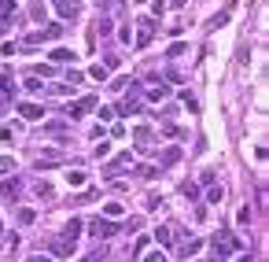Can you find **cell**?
I'll list each match as a JSON object with an SVG mask.
<instances>
[{
    "label": "cell",
    "mask_w": 269,
    "mask_h": 262,
    "mask_svg": "<svg viewBox=\"0 0 269 262\" xmlns=\"http://www.w3.org/2000/svg\"><path fill=\"white\" fill-rule=\"evenodd\" d=\"M89 78H96V81H107V70H103V67H100V63H96V67H93V70H89Z\"/></svg>",
    "instance_id": "d4e9b609"
},
{
    "label": "cell",
    "mask_w": 269,
    "mask_h": 262,
    "mask_svg": "<svg viewBox=\"0 0 269 262\" xmlns=\"http://www.w3.org/2000/svg\"><path fill=\"white\" fill-rule=\"evenodd\" d=\"M52 60H56V63H70V60H74V52H70V48H56V52H52Z\"/></svg>",
    "instance_id": "e0dca14e"
},
{
    "label": "cell",
    "mask_w": 269,
    "mask_h": 262,
    "mask_svg": "<svg viewBox=\"0 0 269 262\" xmlns=\"http://www.w3.org/2000/svg\"><path fill=\"white\" fill-rule=\"evenodd\" d=\"M37 196H41V200H52L56 192H52V185H48V181H37Z\"/></svg>",
    "instance_id": "ffe728a7"
},
{
    "label": "cell",
    "mask_w": 269,
    "mask_h": 262,
    "mask_svg": "<svg viewBox=\"0 0 269 262\" xmlns=\"http://www.w3.org/2000/svg\"><path fill=\"white\" fill-rule=\"evenodd\" d=\"M81 81H85V74H81V70H70V74H67V85H74V89H77Z\"/></svg>",
    "instance_id": "7402d4cb"
},
{
    "label": "cell",
    "mask_w": 269,
    "mask_h": 262,
    "mask_svg": "<svg viewBox=\"0 0 269 262\" xmlns=\"http://www.w3.org/2000/svg\"><path fill=\"white\" fill-rule=\"evenodd\" d=\"M136 26H140V30H136V48H148V41L155 37V19L148 15V19H140Z\"/></svg>",
    "instance_id": "277c9868"
},
{
    "label": "cell",
    "mask_w": 269,
    "mask_h": 262,
    "mask_svg": "<svg viewBox=\"0 0 269 262\" xmlns=\"http://www.w3.org/2000/svg\"><path fill=\"white\" fill-rule=\"evenodd\" d=\"M199 247H203V240H185V244H181V255H195V251H199Z\"/></svg>",
    "instance_id": "9a60e30c"
},
{
    "label": "cell",
    "mask_w": 269,
    "mask_h": 262,
    "mask_svg": "<svg viewBox=\"0 0 269 262\" xmlns=\"http://www.w3.org/2000/svg\"><path fill=\"white\" fill-rule=\"evenodd\" d=\"M11 170H15V159L11 155H0V174H11Z\"/></svg>",
    "instance_id": "44dd1931"
},
{
    "label": "cell",
    "mask_w": 269,
    "mask_h": 262,
    "mask_svg": "<svg viewBox=\"0 0 269 262\" xmlns=\"http://www.w3.org/2000/svg\"><path fill=\"white\" fill-rule=\"evenodd\" d=\"M93 107H96V96H81L77 103H70V107H67V119L74 122V119H81L85 111H93Z\"/></svg>",
    "instance_id": "5b68a950"
},
{
    "label": "cell",
    "mask_w": 269,
    "mask_h": 262,
    "mask_svg": "<svg viewBox=\"0 0 269 262\" xmlns=\"http://www.w3.org/2000/svg\"><path fill=\"white\" fill-rule=\"evenodd\" d=\"M11 96H15V85H11L8 74H0V100H8V103H11Z\"/></svg>",
    "instance_id": "9c48e42d"
},
{
    "label": "cell",
    "mask_w": 269,
    "mask_h": 262,
    "mask_svg": "<svg viewBox=\"0 0 269 262\" xmlns=\"http://www.w3.org/2000/svg\"><path fill=\"white\" fill-rule=\"evenodd\" d=\"M19 115L30 119V122H37V119H44V107L41 103H19Z\"/></svg>",
    "instance_id": "52a82bcc"
},
{
    "label": "cell",
    "mask_w": 269,
    "mask_h": 262,
    "mask_svg": "<svg viewBox=\"0 0 269 262\" xmlns=\"http://www.w3.org/2000/svg\"><path fill=\"white\" fill-rule=\"evenodd\" d=\"M15 192H19V181H4V185H0V196H4V200H11Z\"/></svg>",
    "instance_id": "d6986e66"
},
{
    "label": "cell",
    "mask_w": 269,
    "mask_h": 262,
    "mask_svg": "<svg viewBox=\"0 0 269 262\" xmlns=\"http://www.w3.org/2000/svg\"><path fill=\"white\" fill-rule=\"evenodd\" d=\"M170 96V85H155L152 93H148V100H166Z\"/></svg>",
    "instance_id": "ac0fdd59"
},
{
    "label": "cell",
    "mask_w": 269,
    "mask_h": 262,
    "mask_svg": "<svg viewBox=\"0 0 269 262\" xmlns=\"http://www.w3.org/2000/svg\"><path fill=\"white\" fill-rule=\"evenodd\" d=\"M236 247H240V240H236L232 233H225V237H221V233H218V237H214V251H218V262H225L229 255L236 251Z\"/></svg>",
    "instance_id": "7a4b0ae2"
},
{
    "label": "cell",
    "mask_w": 269,
    "mask_h": 262,
    "mask_svg": "<svg viewBox=\"0 0 269 262\" xmlns=\"http://www.w3.org/2000/svg\"><path fill=\"white\" fill-rule=\"evenodd\" d=\"M15 19V0H0V22H11Z\"/></svg>",
    "instance_id": "30bf717a"
},
{
    "label": "cell",
    "mask_w": 269,
    "mask_h": 262,
    "mask_svg": "<svg viewBox=\"0 0 269 262\" xmlns=\"http://www.w3.org/2000/svg\"><path fill=\"white\" fill-rule=\"evenodd\" d=\"M136 174H140V178H148V181L159 178V170H155V166H136Z\"/></svg>",
    "instance_id": "603a6c76"
},
{
    "label": "cell",
    "mask_w": 269,
    "mask_h": 262,
    "mask_svg": "<svg viewBox=\"0 0 269 262\" xmlns=\"http://www.w3.org/2000/svg\"><path fill=\"white\" fill-rule=\"evenodd\" d=\"M4 111H8V100H0V115H4Z\"/></svg>",
    "instance_id": "d590c367"
},
{
    "label": "cell",
    "mask_w": 269,
    "mask_h": 262,
    "mask_svg": "<svg viewBox=\"0 0 269 262\" xmlns=\"http://www.w3.org/2000/svg\"><path fill=\"white\" fill-rule=\"evenodd\" d=\"M236 262H254V255H240V259H236Z\"/></svg>",
    "instance_id": "e575fe53"
},
{
    "label": "cell",
    "mask_w": 269,
    "mask_h": 262,
    "mask_svg": "<svg viewBox=\"0 0 269 262\" xmlns=\"http://www.w3.org/2000/svg\"><path fill=\"white\" fill-rule=\"evenodd\" d=\"M103 214H107V222L111 218H122V203H103Z\"/></svg>",
    "instance_id": "2e32d148"
},
{
    "label": "cell",
    "mask_w": 269,
    "mask_h": 262,
    "mask_svg": "<svg viewBox=\"0 0 269 262\" xmlns=\"http://www.w3.org/2000/svg\"><path fill=\"white\" fill-rule=\"evenodd\" d=\"M56 8H59V15H63V19H77L81 4H77V0H56Z\"/></svg>",
    "instance_id": "ba28073f"
},
{
    "label": "cell",
    "mask_w": 269,
    "mask_h": 262,
    "mask_svg": "<svg viewBox=\"0 0 269 262\" xmlns=\"http://www.w3.org/2000/svg\"><path fill=\"white\" fill-rule=\"evenodd\" d=\"M63 34H67V26H63V22H52V26H44V30H34L22 44H26V48H34V44H44V41H59Z\"/></svg>",
    "instance_id": "6da1fadb"
},
{
    "label": "cell",
    "mask_w": 269,
    "mask_h": 262,
    "mask_svg": "<svg viewBox=\"0 0 269 262\" xmlns=\"http://www.w3.org/2000/svg\"><path fill=\"white\" fill-rule=\"evenodd\" d=\"M133 4H144V0H133Z\"/></svg>",
    "instance_id": "74e56055"
},
{
    "label": "cell",
    "mask_w": 269,
    "mask_h": 262,
    "mask_svg": "<svg viewBox=\"0 0 269 262\" xmlns=\"http://www.w3.org/2000/svg\"><path fill=\"white\" fill-rule=\"evenodd\" d=\"M44 133H48V137H63V133H67V122H48Z\"/></svg>",
    "instance_id": "7c38bea8"
},
{
    "label": "cell",
    "mask_w": 269,
    "mask_h": 262,
    "mask_svg": "<svg viewBox=\"0 0 269 262\" xmlns=\"http://www.w3.org/2000/svg\"><path fill=\"white\" fill-rule=\"evenodd\" d=\"M144 262H166V255H162V251H148V259H144Z\"/></svg>",
    "instance_id": "4dcf8cb0"
},
{
    "label": "cell",
    "mask_w": 269,
    "mask_h": 262,
    "mask_svg": "<svg viewBox=\"0 0 269 262\" xmlns=\"http://www.w3.org/2000/svg\"><path fill=\"white\" fill-rule=\"evenodd\" d=\"M166 56H170V60H177V56H185V44H181V41H177V44H170V52H166Z\"/></svg>",
    "instance_id": "4316f807"
},
{
    "label": "cell",
    "mask_w": 269,
    "mask_h": 262,
    "mask_svg": "<svg viewBox=\"0 0 269 262\" xmlns=\"http://www.w3.org/2000/svg\"><path fill=\"white\" fill-rule=\"evenodd\" d=\"M89 229H93V237H100V240H107V237H115V233H122V229H118L115 222H107V218H93V222H89Z\"/></svg>",
    "instance_id": "3957f363"
},
{
    "label": "cell",
    "mask_w": 269,
    "mask_h": 262,
    "mask_svg": "<svg viewBox=\"0 0 269 262\" xmlns=\"http://www.w3.org/2000/svg\"><path fill=\"white\" fill-rule=\"evenodd\" d=\"M0 233H4V225H0Z\"/></svg>",
    "instance_id": "f35d334b"
},
{
    "label": "cell",
    "mask_w": 269,
    "mask_h": 262,
    "mask_svg": "<svg viewBox=\"0 0 269 262\" xmlns=\"http://www.w3.org/2000/svg\"><path fill=\"white\" fill-rule=\"evenodd\" d=\"M126 8V0H111V11H122Z\"/></svg>",
    "instance_id": "1f68e13d"
},
{
    "label": "cell",
    "mask_w": 269,
    "mask_h": 262,
    "mask_svg": "<svg viewBox=\"0 0 269 262\" xmlns=\"http://www.w3.org/2000/svg\"><path fill=\"white\" fill-rule=\"evenodd\" d=\"M4 30H8V22H0V34H4Z\"/></svg>",
    "instance_id": "8d00e7d4"
},
{
    "label": "cell",
    "mask_w": 269,
    "mask_h": 262,
    "mask_svg": "<svg viewBox=\"0 0 269 262\" xmlns=\"http://www.w3.org/2000/svg\"><path fill=\"white\" fill-rule=\"evenodd\" d=\"M26 89H30V93H44V85L37 81V78H26Z\"/></svg>",
    "instance_id": "83f0119b"
},
{
    "label": "cell",
    "mask_w": 269,
    "mask_h": 262,
    "mask_svg": "<svg viewBox=\"0 0 269 262\" xmlns=\"http://www.w3.org/2000/svg\"><path fill=\"white\" fill-rule=\"evenodd\" d=\"M96 30H100V34H103V37H107V34H111V30H115V26H111V19H96Z\"/></svg>",
    "instance_id": "cb8c5ba5"
},
{
    "label": "cell",
    "mask_w": 269,
    "mask_h": 262,
    "mask_svg": "<svg viewBox=\"0 0 269 262\" xmlns=\"http://www.w3.org/2000/svg\"><path fill=\"white\" fill-rule=\"evenodd\" d=\"M155 240H159V244H162V247H170V244H173V229H166V225H159V229H155Z\"/></svg>",
    "instance_id": "8fae6325"
},
{
    "label": "cell",
    "mask_w": 269,
    "mask_h": 262,
    "mask_svg": "<svg viewBox=\"0 0 269 262\" xmlns=\"http://www.w3.org/2000/svg\"><path fill=\"white\" fill-rule=\"evenodd\" d=\"M67 185H70V188L85 185V170H70V174H67Z\"/></svg>",
    "instance_id": "5bb4252c"
},
{
    "label": "cell",
    "mask_w": 269,
    "mask_h": 262,
    "mask_svg": "<svg viewBox=\"0 0 269 262\" xmlns=\"http://www.w3.org/2000/svg\"><path fill=\"white\" fill-rule=\"evenodd\" d=\"M30 262H52L48 255H30Z\"/></svg>",
    "instance_id": "d6a6232c"
},
{
    "label": "cell",
    "mask_w": 269,
    "mask_h": 262,
    "mask_svg": "<svg viewBox=\"0 0 269 262\" xmlns=\"http://www.w3.org/2000/svg\"><path fill=\"white\" fill-rule=\"evenodd\" d=\"M126 162H133V155H129V152H122V155H118V159H115V162L107 166V174H115V170H122Z\"/></svg>",
    "instance_id": "4fadbf2b"
},
{
    "label": "cell",
    "mask_w": 269,
    "mask_h": 262,
    "mask_svg": "<svg viewBox=\"0 0 269 262\" xmlns=\"http://www.w3.org/2000/svg\"><path fill=\"white\" fill-rule=\"evenodd\" d=\"M207 200H211V203H221V188H218V185H211V192H207Z\"/></svg>",
    "instance_id": "f546056e"
},
{
    "label": "cell",
    "mask_w": 269,
    "mask_h": 262,
    "mask_svg": "<svg viewBox=\"0 0 269 262\" xmlns=\"http://www.w3.org/2000/svg\"><path fill=\"white\" fill-rule=\"evenodd\" d=\"M185 196H188V200H199V188H195L192 181H185Z\"/></svg>",
    "instance_id": "f1b7e54d"
},
{
    "label": "cell",
    "mask_w": 269,
    "mask_h": 262,
    "mask_svg": "<svg viewBox=\"0 0 269 262\" xmlns=\"http://www.w3.org/2000/svg\"><path fill=\"white\" fill-rule=\"evenodd\" d=\"M74 244H77V240L63 233V237H56V240H52L48 247H52V251H56V255H63V259H67V255H74Z\"/></svg>",
    "instance_id": "8992f818"
},
{
    "label": "cell",
    "mask_w": 269,
    "mask_h": 262,
    "mask_svg": "<svg viewBox=\"0 0 269 262\" xmlns=\"http://www.w3.org/2000/svg\"><path fill=\"white\" fill-rule=\"evenodd\" d=\"M63 233H67V237H74V240H77V233H81V222H77V218H74V222H70V225H67V229H63Z\"/></svg>",
    "instance_id": "484cf974"
},
{
    "label": "cell",
    "mask_w": 269,
    "mask_h": 262,
    "mask_svg": "<svg viewBox=\"0 0 269 262\" xmlns=\"http://www.w3.org/2000/svg\"><path fill=\"white\" fill-rule=\"evenodd\" d=\"M188 0H170V8H185Z\"/></svg>",
    "instance_id": "836d02e7"
}]
</instances>
